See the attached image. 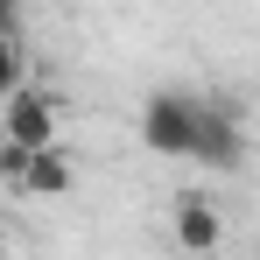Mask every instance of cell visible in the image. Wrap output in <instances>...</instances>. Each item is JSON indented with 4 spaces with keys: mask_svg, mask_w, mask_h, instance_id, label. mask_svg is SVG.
<instances>
[{
    "mask_svg": "<svg viewBox=\"0 0 260 260\" xmlns=\"http://www.w3.org/2000/svg\"><path fill=\"white\" fill-rule=\"evenodd\" d=\"M56 91L43 85H21L14 99H7V113H0V141L7 148H21V155H43V148H56Z\"/></svg>",
    "mask_w": 260,
    "mask_h": 260,
    "instance_id": "obj_1",
    "label": "cell"
},
{
    "mask_svg": "<svg viewBox=\"0 0 260 260\" xmlns=\"http://www.w3.org/2000/svg\"><path fill=\"white\" fill-rule=\"evenodd\" d=\"M141 141L155 155H183L190 162V148H197V99L190 91H155L141 106Z\"/></svg>",
    "mask_w": 260,
    "mask_h": 260,
    "instance_id": "obj_2",
    "label": "cell"
},
{
    "mask_svg": "<svg viewBox=\"0 0 260 260\" xmlns=\"http://www.w3.org/2000/svg\"><path fill=\"white\" fill-rule=\"evenodd\" d=\"M239 155H246L239 113H232L225 99H197V148H190V162H204V169H239Z\"/></svg>",
    "mask_w": 260,
    "mask_h": 260,
    "instance_id": "obj_3",
    "label": "cell"
},
{
    "mask_svg": "<svg viewBox=\"0 0 260 260\" xmlns=\"http://www.w3.org/2000/svg\"><path fill=\"white\" fill-rule=\"evenodd\" d=\"M169 232H176V246H183V253H218V246H225V211H218L204 190H190V197H176Z\"/></svg>",
    "mask_w": 260,
    "mask_h": 260,
    "instance_id": "obj_4",
    "label": "cell"
},
{
    "mask_svg": "<svg viewBox=\"0 0 260 260\" xmlns=\"http://www.w3.org/2000/svg\"><path fill=\"white\" fill-rule=\"evenodd\" d=\"M71 183H78V169H71V155H63V148L28 155V176H21V190H28V197H63Z\"/></svg>",
    "mask_w": 260,
    "mask_h": 260,
    "instance_id": "obj_5",
    "label": "cell"
},
{
    "mask_svg": "<svg viewBox=\"0 0 260 260\" xmlns=\"http://www.w3.org/2000/svg\"><path fill=\"white\" fill-rule=\"evenodd\" d=\"M14 91H21V21L0 0V99H14Z\"/></svg>",
    "mask_w": 260,
    "mask_h": 260,
    "instance_id": "obj_6",
    "label": "cell"
},
{
    "mask_svg": "<svg viewBox=\"0 0 260 260\" xmlns=\"http://www.w3.org/2000/svg\"><path fill=\"white\" fill-rule=\"evenodd\" d=\"M21 176H28V155L0 141V183H7V190H21Z\"/></svg>",
    "mask_w": 260,
    "mask_h": 260,
    "instance_id": "obj_7",
    "label": "cell"
}]
</instances>
